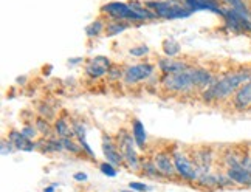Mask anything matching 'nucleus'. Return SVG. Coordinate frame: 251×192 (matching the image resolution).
<instances>
[{"label":"nucleus","instance_id":"11","mask_svg":"<svg viewBox=\"0 0 251 192\" xmlns=\"http://www.w3.org/2000/svg\"><path fill=\"white\" fill-rule=\"evenodd\" d=\"M250 104H251V78L247 84H244L242 87L236 92V96H234V105L239 110L247 109Z\"/></svg>","mask_w":251,"mask_h":192},{"label":"nucleus","instance_id":"21","mask_svg":"<svg viewBox=\"0 0 251 192\" xmlns=\"http://www.w3.org/2000/svg\"><path fill=\"white\" fill-rule=\"evenodd\" d=\"M100 169H101L102 174H104V175H107V177H115V175H117V170H115L113 165H110L109 161L102 163V165L100 166Z\"/></svg>","mask_w":251,"mask_h":192},{"label":"nucleus","instance_id":"22","mask_svg":"<svg viewBox=\"0 0 251 192\" xmlns=\"http://www.w3.org/2000/svg\"><path fill=\"white\" fill-rule=\"evenodd\" d=\"M62 144H64V149L70 150V152H73V153H79V152H81L79 146H76V144H75L73 141H70L69 138H62Z\"/></svg>","mask_w":251,"mask_h":192},{"label":"nucleus","instance_id":"29","mask_svg":"<svg viewBox=\"0 0 251 192\" xmlns=\"http://www.w3.org/2000/svg\"><path fill=\"white\" fill-rule=\"evenodd\" d=\"M73 178H75V180H78V181H84V180H87V175L82 174V172H78V174H75V175H73Z\"/></svg>","mask_w":251,"mask_h":192},{"label":"nucleus","instance_id":"15","mask_svg":"<svg viewBox=\"0 0 251 192\" xmlns=\"http://www.w3.org/2000/svg\"><path fill=\"white\" fill-rule=\"evenodd\" d=\"M133 140L140 149H144V144H146V130H144L143 124L138 120L133 121Z\"/></svg>","mask_w":251,"mask_h":192},{"label":"nucleus","instance_id":"19","mask_svg":"<svg viewBox=\"0 0 251 192\" xmlns=\"http://www.w3.org/2000/svg\"><path fill=\"white\" fill-rule=\"evenodd\" d=\"M143 170H144V174H148L151 177H155V175H161V172L158 170V168L155 166V163H143Z\"/></svg>","mask_w":251,"mask_h":192},{"label":"nucleus","instance_id":"25","mask_svg":"<svg viewBox=\"0 0 251 192\" xmlns=\"http://www.w3.org/2000/svg\"><path fill=\"white\" fill-rule=\"evenodd\" d=\"M22 133H24L25 137H28V138H33V137L36 135V130H34L31 126H26V127H24Z\"/></svg>","mask_w":251,"mask_h":192},{"label":"nucleus","instance_id":"18","mask_svg":"<svg viewBox=\"0 0 251 192\" xmlns=\"http://www.w3.org/2000/svg\"><path fill=\"white\" fill-rule=\"evenodd\" d=\"M127 25L126 24H107V28H105V34L107 36H115L120 34L121 31H124Z\"/></svg>","mask_w":251,"mask_h":192},{"label":"nucleus","instance_id":"20","mask_svg":"<svg viewBox=\"0 0 251 192\" xmlns=\"http://www.w3.org/2000/svg\"><path fill=\"white\" fill-rule=\"evenodd\" d=\"M102 22L101 21H96V22H93L92 25H89L87 26V30H85V33H87V36H90V37H93V36H98L100 33H101V30H102Z\"/></svg>","mask_w":251,"mask_h":192},{"label":"nucleus","instance_id":"5","mask_svg":"<svg viewBox=\"0 0 251 192\" xmlns=\"http://www.w3.org/2000/svg\"><path fill=\"white\" fill-rule=\"evenodd\" d=\"M102 11L109 13L113 17H118V19H132V21H144V17L138 13H135L133 9L129 5H124L120 2H112L107 3L105 6H102Z\"/></svg>","mask_w":251,"mask_h":192},{"label":"nucleus","instance_id":"2","mask_svg":"<svg viewBox=\"0 0 251 192\" xmlns=\"http://www.w3.org/2000/svg\"><path fill=\"white\" fill-rule=\"evenodd\" d=\"M251 78V70H242L236 73H229L225 78H222L220 81L214 82L208 87L203 93L205 101H219L225 99L231 93L237 92L244 84H247Z\"/></svg>","mask_w":251,"mask_h":192},{"label":"nucleus","instance_id":"4","mask_svg":"<svg viewBox=\"0 0 251 192\" xmlns=\"http://www.w3.org/2000/svg\"><path fill=\"white\" fill-rule=\"evenodd\" d=\"M174 165H176L177 174L185 180H199V177L201 175L200 170L192 166L191 161L185 155H181L180 152H176V155H174Z\"/></svg>","mask_w":251,"mask_h":192},{"label":"nucleus","instance_id":"1","mask_svg":"<svg viewBox=\"0 0 251 192\" xmlns=\"http://www.w3.org/2000/svg\"><path fill=\"white\" fill-rule=\"evenodd\" d=\"M214 84L212 74L203 69H186L183 72L169 73L163 78V87L169 92L185 93L192 89H208Z\"/></svg>","mask_w":251,"mask_h":192},{"label":"nucleus","instance_id":"30","mask_svg":"<svg viewBox=\"0 0 251 192\" xmlns=\"http://www.w3.org/2000/svg\"><path fill=\"white\" fill-rule=\"evenodd\" d=\"M53 191H54V186H51V188H47L44 192H53Z\"/></svg>","mask_w":251,"mask_h":192},{"label":"nucleus","instance_id":"9","mask_svg":"<svg viewBox=\"0 0 251 192\" xmlns=\"http://www.w3.org/2000/svg\"><path fill=\"white\" fill-rule=\"evenodd\" d=\"M153 163H155V166L161 172V175H166V177L176 175L177 169H176V165H174V158H171L166 153H157Z\"/></svg>","mask_w":251,"mask_h":192},{"label":"nucleus","instance_id":"24","mask_svg":"<svg viewBox=\"0 0 251 192\" xmlns=\"http://www.w3.org/2000/svg\"><path fill=\"white\" fill-rule=\"evenodd\" d=\"M132 191H137V192H146V191H151L152 188L151 186H146L143 183H138V181H132V183L129 185Z\"/></svg>","mask_w":251,"mask_h":192},{"label":"nucleus","instance_id":"12","mask_svg":"<svg viewBox=\"0 0 251 192\" xmlns=\"http://www.w3.org/2000/svg\"><path fill=\"white\" fill-rule=\"evenodd\" d=\"M102 152H104V155H105V160H107L110 165H113V166H121L123 165V161H124L123 153L118 152L117 147H115L110 141H104Z\"/></svg>","mask_w":251,"mask_h":192},{"label":"nucleus","instance_id":"16","mask_svg":"<svg viewBox=\"0 0 251 192\" xmlns=\"http://www.w3.org/2000/svg\"><path fill=\"white\" fill-rule=\"evenodd\" d=\"M163 50H165L168 56H176L180 51V44L174 39H166L163 42Z\"/></svg>","mask_w":251,"mask_h":192},{"label":"nucleus","instance_id":"6","mask_svg":"<svg viewBox=\"0 0 251 192\" xmlns=\"http://www.w3.org/2000/svg\"><path fill=\"white\" fill-rule=\"evenodd\" d=\"M153 73V65L152 64H138L129 67L124 73V81L127 84H137L140 81L148 79Z\"/></svg>","mask_w":251,"mask_h":192},{"label":"nucleus","instance_id":"3","mask_svg":"<svg viewBox=\"0 0 251 192\" xmlns=\"http://www.w3.org/2000/svg\"><path fill=\"white\" fill-rule=\"evenodd\" d=\"M146 6L152 8L157 16L166 17V19H177V17H186L189 16V8H181L174 2H148Z\"/></svg>","mask_w":251,"mask_h":192},{"label":"nucleus","instance_id":"17","mask_svg":"<svg viewBox=\"0 0 251 192\" xmlns=\"http://www.w3.org/2000/svg\"><path fill=\"white\" fill-rule=\"evenodd\" d=\"M56 132L59 133V137L61 138H70L72 137V132H70V126L65 122V120H57L56 121Z\"/></svg>","mask_w":251,"mask_h":192},{"label":"nucleus","instance_id":"10","mask_svg":"<svg viewBox=\"0 0 251 192\" xmlns=\"http://www.w3.org/2000/svg\"><path fill=\"white\" fill-rule=\"evenodd\" d=\"M226 175L229 177V180L233 181V183L242 185V186H251V174L244 166H240V168H228Z\"/></svg>","mask_w":251,"mask_h":192},{"label":"nucleus","instance_id":"31","mask_svg":"<svg viewBox=\"0 0 251 192\" xmlns=\"http://www.w3.org/2000/svg\"><path fill=\"white\" fill-rule=\"evenodd\" d=\"M123 192H133V191H132V189H130V191H123Z\"/></svg>","mask_w":251,"mask_h":192},{"label":"nucleus","instance_id":"7","mask_svg":"<svg viewBox=\"0 0 251 192\" xmlns=\"http://www.w3.org/2000/svg\"><path fill=\"white\" fill-rule=\"evenodd\" d=\"M120 149L124 157V161H127L129 168L137 169L138 168V158H137V152L133 147V138L127 135L126 132H123V137L120 138Z\"/></svg>","mask_w":251,"mask_h":192},{"label":"nucleus","instance_id":"8","mask_svg":"<svg viewBox=\"0 0 251 192\" xmlns=\"http://www.w3.org/2000/svg\"><path fill=\"white\" fill-rule=\"evenodd\" d=\"M109 70H110V61L104 56L95 57L85 67V73L92 76V78H100V76L109 73Z\"/></svg>","mask_w":251,"mask_h":192},{"label":"nucleus","instance_id":"28","mask_svg":"<svg viewBox=\"0 0 251 192\" xmlns=\"http://www.w3.org/2000/svg\"><path fill=\"white\" fill-rule=\"evenodd\" d=\"M109 74H110V78L112 79H117L121 76V72L120 70H109Z\"/></svg>","mask_w":251,"mask_h":192},{"label":"nucleus","instance_id":"26","mask_svg":"<svg viewBox=\"0 0 251 192\" xmlns=\"http://www.w3.org/2000/svg\"><path fill=\"white\" fill-rule=\"evenodd\" d=\"M37 129H39L42 133H45V132H48V129H50V127H48V122L47 121L39 120V121H37Z\"/></svg>","mask_w":251,"mask_h":192},{"label":"nucleus","instance_id":"27","mask_svg":"<svg viewBox=\"0 0 251 192\" xmlns=\"http://www.w3.org/2000/svg\"><path fill=\"white\" fill-rule=\"evenodd\" d=\"M240 161H242V166L251 174V158H244V160H240Z\"/></svg>","mask_w":251,"mask_h":192},{"label":"nucleus","instance_id":"13","mask_svg":"<svg viewBox=\"0 0 251 192\" xmlns=\"http://www.w3.org/2000/svg\"><path fill=\"white\" fill-rule=\"evenodd\" d=\"M9 141L14 144L16 149H21V150H26V152H31L34 149V144L30 141V138L25 137L22 132H16L13 130L9 133Z\"/></svg>","mask_w":251,"mask_h":192},{"label":"nucleus","instance_id":"23","mask_svg":"<svg viewBox=\"0 0 251 192\" xmlns=\"http://www.w3.org/2000/svg\"><path fill=\"white\" fill-rule=\"evenodd\" d=\"M149 53V48L146 45H141V47H135V48H130V54L132 56H144Z\"/></svg>","mask_w":251,"mask_h":192},{"label":"nucleus","instance_id":"14","mask_svg":"<svg viewBox=\"0 0 251 192\" xmlns=\"http://www.w3.org/2000/svg\"><path fill=\"white\" fill-rule=\"evenodd\" d=\"M160 69L163 70V73L165 74H169V73H177V72H183V70H186L189 69V67L185 64V62H181V61H160Z\"/></svg>","mask_w":251,"mask_h":192}]
</instances>
